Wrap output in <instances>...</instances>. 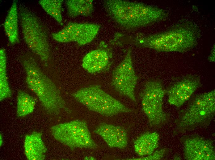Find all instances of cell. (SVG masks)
<instances>
[{"label": "cell", "instance_id": "cell-15", "mask_svg": "<svg viewBox=\"0 0 215 160\" xmlns=\"http://www.w3.org/2000/svg\"><path fill=\"white\" fill-rule=\"evenodd\" d=\"M42 134L34 132L25 136L24 144V153L29 160H43L47 148L42 138Z\"/></svg>", "mask_w": 215, "mask_h": 160}, {"label": "cell", "instance_id": "cell-16", "mask_svg": "<svg viewBox=\"0 0 215 160\" xmlns=\"http://www.w3.org/2000/svg\"><path fill=\"white\" fill-rule=\"evenodd\" d=\"M159 135L156 132L145 133L139 136L134 142L135 151L139 156H148L158 146Z\"/></svg>", "mask_w": 215, "mask_h": 160}, {"label": "cell", "instance_id": "cell-9", "mask_svg": "<svg viewBox=\"0 0 215 160\" xmlns=\"http://www.w3.org/2000/svg\"><path fill=\"white\" fill-rule=\"evenodd\" d=\"M138 79L133 66L131 51L129 50L124 59L113 70L111 85L121 95L136 102L135 89Z\"/></svg>", "mask_w": 215, "mask_h": 160}, {"label": "cell", "instance_id": "cell-20", "mask_svg": "<svg viewBox=\"0 0 215 160\" xmlns=\"http://www.w3.org/2000/svg\"><path fill=\"white\" fill-rule=\"evenodd\" d=\"M17 100V115L18 117H24L33 112L36 104L33 97L24 91L19 90Z\"/></svg>", "mask_w": 215, "mask_h": 160}, {"label": "cell", "instance_id": "cell-10", "mask_svg": "<svg viewBox=\"0 0 215 160\" xmlns=\"http://www.w3.org/2000/svg\"><path fill=\"white\" fill-rule=\"evenodd\" d=\"M184 158L187 160H213L215 150L212 142L194 136L183 142Z\"/></svg>", "mask_w": 215, "mask_h": 160}, {"label": "cell", "instance_id": "cell-23", "mask_svg": "<svg viewBox=\"0 0 215 160\" xmlns=\"http://www.w3.org/2000/svg\"><path fill=\"white\" fill-rule=\"evenodd\" d=\"M166 152L165 149L157 150L148 156L140 158L127 159L129 160H157L161 159L164 156Z\"/></svg>", "mask_w": 215, "mask_h": 160}, {"label": "cell", "instance_id": "cell-8", "mask_svg": "<svg viewBox=\"0 0 215 160\" xmlns=\"http://www.w3.org/2000/svg\"><path fill=\"white\" fill-rule=\"evenodd\" d=\"M166 91L161 83L156 80L148 81L139 94L142 109L147 116L150 125L156 126L167 119L162 109Z\"/></svg>", "mask_w": 215, "mask_h": 160}, {"label": "cell", "instance_id": "cell-4", "mask_svg": "<svg viewBox=\"0 0 215 160\" xmlns=\"http://www.w3.org/2000/svg\"><path fill=\"white\" fill-rule=\"evenodd\" d=\"M215 112L214 90L197 95L189 107L182 112L175 122L178 129L185 132L209 125Z\"/></svg>", "mask_w": 215, "mask_h": 160}, {"label": "cell", "instance_id": "cell-7", "mask_svg": "<svg viewBox=\"0 0 215 160\" xmlns=\"http://www.w3.org/2000/svg\"><path fill=\"white\" fill-rule=\"evenodd\" d=\"M50 130L56 140L72 150L78 148L94 149L97 146L91 137L86 122L83 120L58 124Z\"/></svg>", "mask_w": 215, "mask_h": 160}, {"label": "cell", "instance_id": "cell-24", "mask_svg": "<svg viewBox=\"0 0 215 160\" xmlns=\"http://www.w3.org/2000/svg\"><path fill=\"white\" fill-rule=\"evenodd\" d=\"M2 137L1 136V135L0 134V146L2 145Z\"/></svg>", "mask_w": 215, "mask_h": 160}, {"label": "cell", "instance_id": "cell-3", "mask_svg": "<svg viewBox=\"0 0 215 160\" xmlns=\"http://www.w3.org/2000/svg\"><path fill=\"white\" fill-rule=\"evenodd\" d=\"M23 64L26 74V84L37 96L46 112L54 115L59 114L62 110L70 113L59 90L43 73L34 59H27Z\"/></svg>", "mask_w": 215, "mask_h": 160}, {"label": "cell", "instance_id": "cell-18", "mask_svg": "<svg viewBox=\"0 0 215 160\" xmlns=\"http://www.w3.org/2000/svg\"><path fill=\"white\" fill-rule=\"evenodd\" d=\"M65 4L67 14L71 18L90 16L93 12L92 0H68L66 1Z\"/></svg>", "mask_w": 215, "mask_h": 160}, {"label": "cell", "instance_id": "cell-11", "mask_svg": "<svg viewBox=\"0 0 215 160\" xmlns=\"http://www.w3.org/2000/svg\"><path fill=\"white\" fill-rule=\"evenodd\" d=\"M112 53L108 46L102 42L97 49L86 54L83 58L82 66L91 74L103 72L108 70L111 66Z\"/></svg>", "mask_w": 215, "mask_h": 160}, {"label": "cell", "instance_id": "cell-12", "mask_svg": "<svg viewBox=\"0 0 215 160\" xmlns=\"http://www.w3.org/2000/svg\"><path fill=\"white\" fill-rule=\"evenodd\" d=\"M200 83L198 77L192 75L174 84L167 92L169 103L177 107L180 106L189 99Z\"/></svg>", "mask_w": 215, "mask_h": 160}, {"label": "cell", "instance_id": "cell-13", "mask_svg": "<svg viewBox=\"0 0 215 160\" xmlns=\"http://www.w3.org/2000/svg\"><path fill=\"white\" fill-rule=\"evenodd\" d=\"M94 131L100 135L110 147L124 149L127 146V132L122 126L102 123Z\"/></svg>", "mask_w": 215, "mask_h": 160}, {"label": "cell", "instance_id": "cell-14", "mask_svg": "<svg viewBox=\"0 0 215 160\" xmlns=\"http://www.w3.org/2000/svg\"><path fill=\"white\" fill-rule=\"evenodd\" d=\"M100 26L92 23L70 22L64 28L70 34L72 42L83 46L91 42L98 33Z\"/></svg>", "mask_w": 215, "mask_h": 160}, {"label": "cell", "instance_id": "cell-19", "mask_svg": "<svg viewBox=\"0 0 215 160\" xmlns=\"http://www.w3.org/2000/svg\"><path fill=\"white\" fill-rule=\"evenodd\" d=\"M6 74V58L4 49L0 50V100L10 98L11 91L9 85Z\"/></svg>", "mask_w": 215, "mask_h": 160}, {"label": "cell", "instance_id": "cell-21", "mask_svg": "<svg viewBox=\"0 0 215 160\" xmlns=\"http://www.w3.org/2000/svg\"><path fill=\"white\" fill-rule=\"evenodd\" d=\"M62 0H40V6L48 14L52 17L61 25H63L61 14Z\"/></svg>", "mask_w": 215, "mask_h": 160}, {"label": "cell", "instance_id": "cell-1", "mask_svg": "<svg viewBox=\"0 0 215 160\" xmlns=\"http://www.w3.org/2000/svg\"><path fill=\"white\" fill-rule=\"evenodd\" d=\"M198 26L191 21L179 23L167 30L149 35H127V43L160 52L184 53L195 47L200 36Z\"/></svg>", "mask_w": 215, "mask_h": 160}, {"label": "cell", "instance_id": "cell-17", "mask_svg": "<svg viewBox=\"0 0 215 160\" xmlns=\"http://www.w3.org/2000/svg\"><path fill=\"white\" fill-rule=\"evenodd\" d=\"M5 33L11 44L19 42L18 15L16 1L14 0L10 8L4 23Z\"/></svg>", "mask_w": 215, "mask_h": 160}, {"label": "cell", "instance_id": "cell-6", "mask_svg": "<svg viewBox=\"0 0 215 160\" xmlns=\"http://www.w3.org/2000/svg\"><path fill=\"white\" fill-rule=\"evenodd\" d=\"M89 110L106 117L132 110L97 85L82 88L72 95Z\"/></svg>", "mask_w": 215, "mask_h": 160}, {"label": "cell", "instance_id": "cell-22", "mask_svg": "<svg viewBox=\"0 0 215 160\" xmlns=\"http://www.w3.org/2000/svg\"><path fill=\"white\" fill-rule=\"evenodd\" d=\"M52 36L55 40L59 42H72L71 36L64 28L57 33L53 34Z\"/></svg>", "mask_w": 215, "mask_h": 160}, {"label": "cell", "instance_id": "cell-2", "mask_svg": "<svg viewBox=\"0 0 215 160\" xmlns=\"http://www.w3.org/2000/svg\"><path fill=\"white\" fill-rule=\"evenodd\" d=\"M109 16L122 27L132 30L165 19L168 14L158 7L144 3L121 0L104 1Z\"/></svg>", "mask_w": 215, "mask_h": 160}, {"label": "cell", "instance_id": "cell-5", "mask_svg": "<svg viewBox=\"0 0 215 160\" xmlns=\"http://www.w3.org/2000/svg\"><path fill=\"white\" fill-rule=\"evenodd\" d=\"M19 16L24 41L45 66L50 58L48 35L36 16L24 6L19 8Z\"/></svg>", "mask_w": 215, "mask_h": 160}]
</instances>
